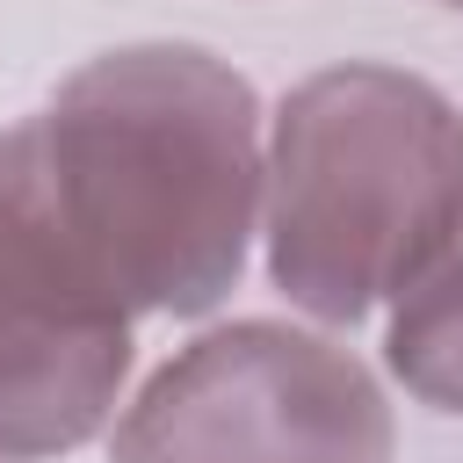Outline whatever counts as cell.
Here are the masks:
<instances>
[{
  "mask_svg": "<svg viewBox=\"0 0 463 463\" xmlns=\"http://www.w3.org/2000/svg\"><path fill=\"white\" fill-rule=\"evenodd\" d=\"M0 152L65 253L130 318L224 304L260 232V101L195 43L87 58L36 116L0 130Z\"/></svg>",
  "mask_w": 463,
  "mask_h": 463,
  "instance_id": "6da1fadb",
  "label": "cell"
},
{
  "mask_svg": "<svg viewBox=\"0 0 463 463\" xmlns=\"http://www.w3.org/2000/svg\"><path fill=\"white\" fill-rule=\"evenodd\" d=\"M130 376V311L94 289L0 152V456L94 441Z\"/></svg>",
  "mask_w": 463,
  "mask_h": 463,
  "instance_id": "277c9868",
  "label": "cell"
},
{
  "mask_svg": "<svg viewBox=\"0 0 463 463\" xmlns=\"http://www.w3.org/2000/svg\"><path fill=\"white\" fill-rule=\"evenodd\" d=\"M391 398L340 340L239 318L123 405L109 463H391Z\"/></svg>",
  "mask_w": 463,
  "mask_h": 463,
  "instance_id": "3957f363",
  "label": "cell"
},
{
  "mask_svg": "<svg viewBox=\"0 0 463 463\" xmlns=\"http://www.w3.org/2000/svg\"><path fill=\"white\" fill-rule=\"evenodd\" d=\"M441 7H463V0H441Z\"/></svg>",
  "mask_w": 463,
  "mask_h": 463,
  "instance_id": "8992f818",
  "label": "cell"
},
{
  "mask_svg": "<svg viewBox=\"0 0 463 463\" xmlns=\"http://www.w3.org/2000/svg\"><path fill=\"white\" fill-rule=\"evenodd\" d=\"M383 362L420 405L463 412V217L427 253V268L391 297Z\"/></svg>",
  "mask_w": 463,
  "mask_h": 463,
  "instance_id": "5b68a950",
  "label": "cell"
},
{
  "mask_svg": "<svg viewBox=\"0 0 463 463\" xmlns=\"http://www.w3.org/2000/svg\"><path fill=\"white\" fill-rule=\"evenodd\" d=\"M463 217V116L398 65H326L268 123L260 232L275 289L354 326L391 304Z\"/></svg>",
  "mask_w": 463,
  "mask_h": 463,
  "instance_id": "7a4b0ae2",
  "label": "cell"
}]
</instances>
